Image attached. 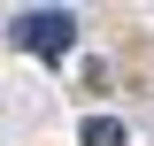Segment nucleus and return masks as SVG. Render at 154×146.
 Returning a JSON list of instances; mask_svg holds the SVG:
<instances>
[{
    "mask_svg": "<svg viewBox=\"0 0 154 146\" xmlns=\"http://www.w3.org/2000/svg\"><path fill=\"white\" fill-rule=\"evenodd\" d=\"M77 146H131V138H123L116 115H85V123H77Z\"/></svg>",
    "mask_w": 154,
    "mask_h": 146,
    "instance_id": "f03ea898",
    "label": "nucleus"
},
{
    "mask_svg": "<svg viewBox=\"0 0 154 146\" xmlns=\"http://www.w3.org/2000/svg\"><path fill=\"white\" fill-rule=\"evenodd\" d=\"M8 38H16L23 54H38V62H62L77 46V16L69 8H23V16L8 23Z\"/></svg>",
    "mask_w": 154,
    "mask_h": 146,
    "instance_id": "f257e3e1",
    "label": "nucleus"
}]
</instances>
